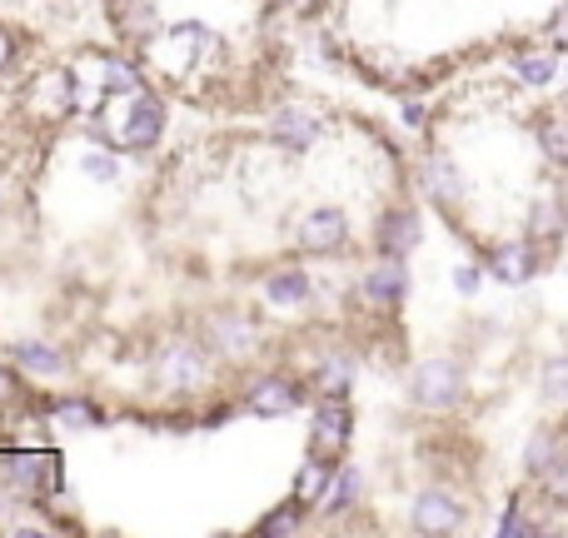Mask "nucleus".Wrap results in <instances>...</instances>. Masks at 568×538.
Listing matches in <instances>:
<instances>
[{
    "instance_id": "nucleus-1",
    "label": "nucleus",
    "mask_w": 568,
    "mask_h": 538,
    "mask_svg": "<svg viewBox=\"0 0 568 538\" xmlns=\"http://www.w3.org/2000/svg\"><path fill=\"white\" fill-rule=\"evenodd\" d=\"M414 404L419 409H454L464 399V369L454 359H429L414 369V384H409Z\"/></svg>"
},
{
    "instance_id": "nucleus-2",
    "label": "nucleus",
    "mask_w": 568,
    "mask_h": 538,
    "mask_svg": "<svg viewBox=\"0 0 568 538\" xmlns=\"http://www.w3.org/2000/svg\"><path fill=\"white\" fill-rule=\"evenodd\" d=\"M544 265V250H539V240H504V245H494L489 250V270L499 284H529L534 274H539Z\"/></svg>"
},
{
    "instance_id": "nucleus-3",
    "label": "nucleus",
    "mask_w": 568,
    "mask_h": 538,
    "mask_svg": "<svg viewBox=\"0 0 568 538\" xmlns=\"http://www.w3.org/2000/svg\"><path fill=\"white\" fill-rule=\"evenodd\" d=\"M414 529L419 534H454L464 529V504L444 489H429L414 499Z\"/></svg>"
},
{
    "instance_id": "nucleus-4",
    "label": "nucleus",
    "mask_w": 568,
    "mask_h": 538,
    "mask_svg": "<svg viewBox=\"0 0 568 538\" xmlns=\"http://www.w3.org/2000/svg\"><path fill=\"white\" fill-rule=\"evenodd\" d=\"M10 484L16 489H26V494H60V459L55 454H16L10 459Z\"/></svg>"
},
{
    "instance_id": "nucleus-5",
    "label": "nucleus",
    "mask_w": 568,
    "mask_h": 538,
    "mask_svg": "<svg viewBox=\"0 0 568 538\" xmlns=\"http://www.w3.org/2000/svg\"><path fill=\"white\" fill-rule=\"evenodd\" d=\"M344 235H349L344 210H314V215L300 220V245L310 250V255H329V250H339Z\"/></svg>"
},
{
    "instance_id": "nucleus-6",
    "label": "nucleus",
    "mask_w": 568,
    "mask_h": 538,
    "mask_svg": "<svg viewBox=\"0 0 568 538\" xmlns=\"http://www.w3.org/2000/svg\"><path fill=\"white\" fill-rule=\"evenodd\" d=\"M165 130V105L155 95H135V110H130L125 130H120V145L125 150H150Z\"/></svg>"
},
{
    "instance_id": "nucleus-7",
    "label": "nucleus",
    "mask_w": 568,
    "mask_h": 538,
    "mask_svg": "<svg viewBox=\"0 0 568 538\" xmlns=\"http://www.w3.org/2000/svg\"><path fill=\"white\" fill-rule=\"evenodd\" d=\"M349 429H354V414L344 399H324L314 409V454H334L349 444Z\"/></svg>"
},
{
    "instance_id": "nucleus-8",
    "label": "nucleus",
    "mask_w": 568,
    "mask_h": 538,
    "mask_svg": "<svg viewBox=\"0 0 568 538\" xmlns=\"http://www.w3.org/2000/svg\"><path fill=\"white\" fill-rule=\"evenodd\" d=\"M250 409L255 414H270V419H280V414H294L304 404V394L294 389L290 379H275V374H270V379H255L250 384Z\"/></svg>"
},
{
    "instance_id": "nucleus-9",
    "label": "nucleus",
    "mask_w": 568,
    "mask_h": 538,
    "mask_svg": "<svg viewBox=\"0 0 568 538\" xmlns=\"http://www.w3.org/2000/svg\"><path fill=\"white\" fill-rule=\"evenodd\" d=\"M414 245H419V215L414 210H389L379 220V250L389 260H404Z\"/></svg>"
},
{
    "instance_id": "nucleus-10",
    "label": "nucleus",
    "mask_w": 568,
    "mask_h": 538,
    "mask_svg": "<svg viewBox=\"0 0 568 538\" xmlns=\"http://www.w3.org/2000/svg\"><path fill=\"white\" fill-rule=\"evenodd\" d=\"M364 294H369L374 304H399L404 294H409V270H404V260L384 255V265H374L364 274Z\"/></svg>"
},
{
    "instance_id": "nucleus-11",
    "label": "nucleus",
    "mask_w": 568,
    "mask_h": 538,
    "mask_svg": "<svg viewBox=\"0 0 568 538\" xmlns=\"http://www.w3.org/2000/svg\"><path fill=\"white\" fill-rule=\"evenodd\" d=\"M564 235H568V200L539 195V205H534V215H529V240L554 245V240H564Z\"/></svg>"
},
{
    "instance_id": "nucleus-12",
    "label": "nucleus",
    "mask_w": 568,
    "mask_h": 538,
    "mask_svg": "<svg viewBox=\"0 0 568 538\" xmlns=\"http://www.w3.org/2000/svg\"><path fill=\"white\" fill-rule=\"evenodd\" d=\"M270 140H275L280 150H310L314 140V115L300 105L280 110V115H270Z\"/></svg>"
},
{
    "instance_id": "nucleus-13",
    "label": "nucleus",
    "mask_w": 568,
    "mask_h": 538,
    "mask_svg": "<svg viewBox=\"0 0 568 538\" xmlns=\"http://www.w3.org/2000/svg\"><path fill=\"white\" fill-rule=\"evenodd\" d=\"M255 324L245 319V314H215V324H210V344H215L220 354H250L255 349Z\"/></svg>"
},
{
    "instance_id": "nucleus-14",
    "label": "nucleus",
    "mask_w": 568,
    "mask_h": 538,
    "mask_svg": "<svg viewBox=\"0 0 568 538\" xmlns=\"http://www.w3.org/2000/svg\"><path fill=\"white\" fill-rule=\"evenodd\" d=\"M514 75L524 80V85H534V90H544V85H554L559 80V50H524L519 60H514Z\"/></svg>"
},
{
    "instance_id": "nucleus-15",
    "label": "nucleus",
    "mask_w": 568,
    "mask_h": 538,
    "mask_svg": "<svg viewBox=\"0 0 568 538\" xmlns=\"http://www.w3.org/2000/svg\"><path fill=\"white\" fill-rule=\"evenodd\" d=\"M564 459V434L559 429H539L529 444H524V469L539 479L544 469H554V464Z\"/></svg>"
},
{
    "instance_id": "nucleus-16",
    "label": "nucleus",
    "mask_w": 568,
    "mask_h": 538,
    "mask_svg": "<svg viewBox=\"0 0 568 538\" xmlns=\"http://www.w3.org/2000/svg\"><path fill=\"white\" fill-rule=\"evenodd\" d=\"M359 499V469H334V479H329V489H324V499H320V514L324 519H339L349 504Z\"/></svg>"
},
{
    "instance_id": "nucleus-17",
    "label": "nucleus",
    "mask_w": 568,
    "mask_h": 538,
    "mask_svg": "<svg viewBox=\"0 0 568 538\" xmlns=\"http://www.w3.org/2000/svg\"><path fill=\"white\" fill-rule=\"evenodd\" d=\"M424 185H429V195L439 200V205H454V200L464 195V180H459V170L449 165V155H429V165H424Z\"/></svg>"
},
{
    "instance_id": "nucleus-18",
    "label": "nucleus",
    "mask_w": 568,
    "mask_h": 538,
    "mask_svg": "<svg viewBox=\"0 0 568 538\" xmlns=\"http://www.w3.org/2000/svg\"><path fill=\"white\" fill-rule=\"evenodd\" d=\"M265 294H270V304H310L314 284H310V274H300V270H280V274H270Z\"/></svg>"
},
{
    "instance_id": "nucleus-19",
    "label": "nucleus",
    "mask_w": 568,
    "mask_h": 538,
    "mask_svg": "<svg viewBox=\"0 0 568 538\" xmlns=\"http://www.w3.org/2000/svg\"><path fill=\"white\" fill-rule=\"evenodd\" d=\"M16 364L30 369V374H60L65 369V354L50 349V344H40V339H26V344H16Z\"/></svg>"
},
{
    "instance_id": "nucleus-20",
    "label": "nucleus",
    "mask_w": 568,
    "mask_h": 538,
    "mask_svg": "<svg viewBox=\"0 0 568 538\" xmlns=\"http://www.w3.org/2000/svg\"><path fill=\"white\" fill-rule=\"evenodd\" d=\"M349 384H354V359H349V354H329V359H324V369H320V394H324V399H344V394H349Z\"/></svg>"
},
{
    "instance_id": "nucleus-21",
    "label": "nucleus",
    "mask_w": 568,
    "mask_h": 538,
    "mask_svg": "<svg viewBox=\"0 0 568 538\" xmlns=\"http://www.w3.org/2000/svg\"><path fill=\"white\" fill-rule=\"evenodd\" d=\"M334 469H329V454H314L310 464L300 469V479H294V499H324V489H329Z\"/></svg>"
},
{
    "instance_id": "nucleus-22",
    "label": "nucleus",
    "mask_w": 568,
    "mask_h": 538,
    "mask_svg": "<svg viewBox=\"0 0 568 538\" xmlns=\"http://www.w3.org/2000/svg\"><path fill=\"white\" fill-rule=\"evenodd\" d=\"M160 374H165V384L185 389V384H195V379H200V354L180 344V349H170L165 359H160Z\"/></svg>"
},
{
    "instance_id": "nucleus-23",
    "label": "nucleus",
    "mask_w": 568,
    "mask_h": 538,
    "mask_svg": "<svg viewBox=\"0 0 568 538\" xmlns=\"http://www.w3.org/2000/svg\"><path fill=\"white\" fill-rule=\"evenodd\" d=\"M50 414H55L65 429H95V424L105 419V414H100L95 404H85L80 394H70V399H55V404H50Z\"/></svg>"
},
{
    "instance_id": "nucleus-24",
    "label": "nucleus",
    "mask_w": 568,
    "mask_h": 538,
    "mask_svg": "<svg viewBox=\"0 0 568 538\" xmlns=\"http://www.w3.org/2000/svg\"><path fill=\"white\" fill-rule=\"evenodd\" d=\"M539 145L554 165H568V120L564 115H544L539 120Z\"/></svg>"
},
{
    "instance_id": "nucleus-25",
    "label": "nucleus",
    "mask_w": 568,
    "mask_h": 538,
    "mask_svg": "<svg viewBox=\"0 0 568 538\" xmlns=\"http://www.w3.org/2000/svg\"><path fill=\"white\" fill-rule=\"evenodd\" d=\"M539 494H544V504H554V509H568V454L554 464V469L539 474Z\"/></svg>"
},
{
    "instance_id": "nucleus-26",
    "label": "nucleus",
    "mask_w": 568,
    "mask_h": 538,
    "mask_svg": "<svg viewBox=\"0 0 568 538\" xmlns=\"http://www.w3.org/2000/svg\"><path fill=\"white\" fill-rule=\"evenodd\" d=\"M499 534L504 538H529V534H544V524L529 519L524 499H509V509H504V519H499Z\"/></svg>"
},
{
    "instance_id": "nucleus-27",
    "label": "nucleus",
    "mask_w": 568,
    "mask_h": 538,
    "mask_svg": "<svg viewBox=\"0 0 568 538\" xmlns=\"http://www.w3.org/2000/svg\"><path fill=\"white\" fill-rule=\"evenodd\" d=\"M300 504H304V499L280 504V509L270 514L265 524H260V534H300V529H304V514H300Z\"/></svg>"
},
{
    "instance_id": "nucleus-28",
    "label": "nucleus",
    "mask_w": 568,
    "mask_h": 538,
    "mask_svg": "<svg viewBox=\"0 0 568 538\" xmlns=\"http://www.w3.org/2000/svg\"><path fill=\"white\" fill-rule=\"evenodd\" d=\"M544 394L568 404V354H554V359L544 364Z\"/></svg>"
},
{
    "instance_id": "nucleus-29",
    "label": "nucleus",
    "mask_w": 568,
    "mask_h": 538,
    "mask_svg": "<svg viewBox=\"0 0 568 538\" xmlns=\"http://www.w3.org/2000/svg\"><path fill=\"white\" fill-rule=\"evenodd\" d=\"M105 90H120V95H140V75L125 60H110L105 65Z\"/></svg>"
},
{
    "instance_id": "nucleus-30",
    "label": "nucleus",
    "mask_w": 568,
    "mask_h": 538,
    "mask_svg": "<svg viewBox=\"0 0 568 538\" xmlns=\"http://www.w3.org/2000/svg\"><path fill=\"white\" fill-rule=\"evenodd\" d=\"M80 170H85L90 180H115V160H110V155H100V150H95V155H85V160H80Z\"/></svg>"
},
{
    "instance_id": "nucleus-31",
    "label": "nucleus",
    "mask_w": 568,
    "mask_h": 538,
    "mask_svg": "<svg viewBox=\"0 0 568 538\" xmlns=\"http://www.w3.org/2000/svg\"><path fill=\"white\" fill-rule=\"evenodd\" d=\"M549 45L554 50H568V0L554 10V20H549Z\"/></svg>"
},
{
    "instance_id": "nucleus-32",
    "label": "nucleus",
    "mask_w": 568,
    "mask_h": 538,
    "mask_svg": "<svg viewBox=\"0 0 568 538\" xmlns=\"http://www.w3.org/2000/svg\"><path fill=\"white\" fill-rule=\"evenodd\" d=\"M479 280H484L479 265H459V270H454V290H459V294H474V290H479Z\"/></svg>"
},
{
    "instance_id": "nucleus-33",
    "label": "nucleus",
    "mask_w": 568,
    "mask_h": 538,
    "mask_svg": "<svg viewBox=\"0 0 568 538\" xmlns=\"http://www.w3.org/2000/svg\"><path fill=\"white\" fill-rule=\"evenodd\" d=\"M10 55H16V45H10V35H6V30H0V65H6Z\"/></svg>"
},
{
    "instance_id": "nucleus-34",
    "label": "nucleus",
    "mask_w": 568,
    "mask_h": 538,
    "mask_svg": "<svg viewBox=\"0 0 568 538\" xmlns=\"http://www.w3.org/2000/svg\"><path fill=\"white\" fill-rule=\"evenodd\" d=\"M6 389H10V379H6V374H0V399H6Z\"/></svg>"
},
{
    "instance_id": "nucleus-35",
    "label": "nucleus",
    "mask_w": 568,
    "mask_h": 538,
    "mask_svg": "<svg viewBox=\"0 0 568 538\" xmlns=\"http://www.w3.org/2000/svg\"><path fill=\"white\" fill-rule=\"evenodd\" d=\"M564 75H568V70H564Z\"/></svg>"
}]
</instances>
